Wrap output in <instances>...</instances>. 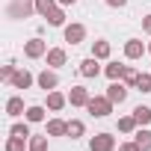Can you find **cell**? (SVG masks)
I'll list each match as a JSON object with an SVG mask.
<instances>
[{
  "mask_svg": "<svg viewBox=\"0 0 151 151\" xmlns=\"http://www.w3.org/2000/svg\"><path fill=\"white\" fill-rule=\"evenodd\" d=\"M65 104H68V95H62V92H56V89L47 92V110H50V113H59Z\"/></svg>",
  "mask_w": 151,
  "mask_h": 151,
  "instance_id": "obj_12",
  "label": "cell"
},
{
  "mask_svg": "<svg viewBox=\"0 0 151 151\" xmlns=\"http://www.w3.org/2000/svg\"><path fill=\"white\" fill-rule=\"evenodd\" d=\"M6 113H9V116H24V113H27V110H24V98L12 95V98L6 101Z\"/></svg>",
  "mask_w": 151,
  "mask_h": 151,
  "instance_id": "obj_17",
  "label": "cell"
},
{
  "mask_svg": "<svg viewBox=\"0 0 151 151\" xmlns=\"http://www.w3.org/2000/svg\"><path fill=\"white\" fill-rule=\"evenodd\" d=\"M127 89H130L127 83H122V80H113V83L107 86V98H110L113 104H122V101L127 98Z\"/></svg>",
  "mask_w": 151,
  "mask_h": 151,
  "instance_id": "obj_6",
  "label": "cell"
},
{
  "mask_svg": "<svg viewBox=\"0 0 151 151\" xmlns=\"http://www.w3.org/2000/svg\"><path fill=\"white\" fill-rule=\"evenodd\" d=\"M101 59H95V56H86L83 62H80V74L83 77H98L101 74V65H98Z\"/></svg>",
  "mask_w": 151,
  "mask_h": 151,
  "instance_id": "obj_11",
  "label": "cell"
},
{
  "mask_svg": "<svg viewBox=\"0 0 151 151\" xmlns=\"http://www.w3.org/2000/svg\"><path fill=\"white\" fill-rule=\"evenodd\" d=\"M104 74L110 80H122V74H124V65H119V62H110L107 68H104Z\"/></svg>",
  "mask_w": 151,
  "mask_h": 151,
  "instance_id": "obj_26",
  "label": "cell"
},
{
  "mask_svg": "<svg viewBox=\"0 0 151 151\" xmlns=\"http://www.w3.org/2000/svg\"><path fill=\"white\" fill-rule=\"evenodd\" d=\"M36 83H39V89H45V92H53V89L59 86V74L45 68V71L39 74V77H36Z\"/></svg>",
  "mask_w": 151,
  "mask_h": 151,
  "instance_id": "obj_7",
  "label": "cell"
},
{
  "mask_svg": "<svg viewBox=\"0 0 151 151\" xmlns=\"http://www.w3.org/2000/svg\"><path fill=\"white\" fill-rule=\"evenodd\" d=\"M148 53H151V42H148Z\"/></svg>",
  "mask_w": 151,
  "mask_h": 151,
  "instance_id": "obj_35",
  "label": "cell"
},
{
  "mask_svg": "<svg viewBox=\"0 0 151 151\" xmlns=\"http://www.w3.org/2000/svg\"><path fill=\"white\" fill-rule=\"evenodd\" d=\"M133 119L139 122V127H145V124H151V107H145V104H139V107L133 110Z\"/></svg>",
  "mask_w": 151,
  "mask_h": 151,
  "instance_id": "obj_18",
  "label": "cell"
},
{
  "mask_svg": "<svg viewBox=\"0 0 151 151\" xmlns=\"http://www.w3.org/2000/svg\"><path fill=\"white\" fill-rule=\"evenodd\" d=\"M107 6H113V9H119V6H127V0H107Z\"/></svg>",
  "mask_w": 151,
  "mask_h": 151,
  "instance_id": "obj_33",
  "label": "cell"
},
{
  "mask_svg": "<svg viewBox=\"0 0 151 151\" xmlns=\"http://www.w3.org/2000/svg\"><path fill=\"white\" fill-rule=\"evenodd\" d=\"M15 71H18V68H15L12 62H6L3 68H0V80H6V83H12V77H15Z\"/></svg>",
  "mask_w": 151,
  "mask_h": 151,
  "instance_id": "obj_30",
  "label": "cell"
},
{
  "mask_svg": "<svg viewBox=\"0 0 151 151\" xmlns=\"http://www.w3.org/2000/svg\"><path fill=\"white\" fill-rule=\"evenodd\" d=\"M27 122L33 124V122H45V107H39V104H33V107H27Z\"/></svg>",
  "mask_w": 151,
  "mask_h": 151,
  "instance_id": "obj_23",
  "label": "cell"
},
{
  "mask_svg": "<svg viewBox=\"0 0 151 151\" xmlns=\"http://www.w3.org/2000/svg\"><path fill=\"white\" fill-rule=\"evenodd\" d=\"M136 127H139V122H136L133 116H122V119H119V130H122V133H136Z\"/></svg>",
  "mask_w": 151,
  "mask_h": 151,
  "instance_id": "obj_20",
  "label": "cell"
},
{
  "mask_svg": "<svg viewBox=\"0 0 151 151\" xmlns=\"http://www.w3.org/2000/svg\"><path fill=\"white\" fill-rule=\"evenodd\" d=\"M45 21H47L50 27H65V12H62V6H56V9L45 18Z\"/></svg>",
  "mask_w": 151,
  "mask_h": 151,
  "instance_id": "obj_22",
  "label": "cell"
},
{
  "mask_svg": "<svg viewBox=\"0 0 151 151\" xmlns=\"http://www.w3.org/2000/svg\"><path fill=\"white\" fill-rule=\"evenodd\" d=\"M119 151H142V148H139L136 142H122V145H119Z\"/></svg>",
  "mask_w": 151,
  "mask_h": 151,
  "instance_id": "obj_31",
  "label": "cell"
},
{
  "mask_svg": "<svg viewBox=\"0 0 151 151\" xmlns=\"http://www.w3.org/2000/svg\"><path fill=\"white\" fill-rule=\"evenodd\" d=\"M136 77H139V71H136V68H130V65H124L122 83H127V86H133V89H136Z\"/></svg>",
  "mask_w": 151,
  "mask_h": 151,
  "instance_id": "obj_27",
  "label": "cell"
},
{
  "mask_svg": "<svg viewBox=\"0 0 151 151\" xmlns=\"http://www.w3.org/2000/svg\"><path fill=\"white\" fill-rule=\"evenodd\" d=\"M133 142H136L142 151H151V130H148V127H136V133H133Z\"/></svg>",
  "mask_w": 151,
  "mask_h": 151,
  "instance_id": "obj_14",
  "label": "cell"
},
{
  "mask_svg": "<svg viewBox=\"0 0 151 151\" xmlns=\"http://www.w3.org/2000/svg\"><path fill=\"white\" fill-rule=\"evenodd\" d=\"M92 56L95 59H110V42H104V39L92 42Z\"/></svg>",
  "mask_w": 151,
  "mask_h": 151,
  "instance_id": "obj_16",
  "label": "cell"
},
{
  "mask_svg": "<svg viewBox=\"0 0 151 151\" xmlns=\"http://www.w3.org/2000/svg\"><path fill=\"white\" fill-rule=\"evenodd\" d=\"M62 36H65V42H71V45H80V42L86 39V27H83V24H65V27H62Z\"/></svg>",
  "mask_w": 151,
  "mask_h": 151,
  "instance_id": "obj_5",
  "label": "cell"
},
{
  "mask_svg": "<svg viewBox=\"0 0 151 151\" xmlns=\"http://www.w3.org/2000/svg\"><path fill=\"white\" fill-rule=\"evenodd\" d=\"M6 151H30V139L9 136V139H6Z\"/></svg>",
  "mask_w": 151,
  "mask_h": 151,
  "instance_id": "obj_19",
  "label": "cell"
},
{
  "mask_svg": "<svg viewBox=\"0 0 151 151\" xmlns=\"http://www.w3.org/2000/svg\"><path fill=\"white\" fill-rule=\"evenodd\" d=\"M89 98H92V95H89L86 86H71V92H68V104H71V107H86Z\"/></svg>",
  "mask_w": 151,
  "mask_h": 151,
  "instance_id": "obj_8",
  "label": "cell"
},
{
  "mask_svg": "<svg viewBox=\"0 0 151 151\" xmlns=\"http://www.w3.org/2000/svg\"><path fill=\"white\" fill-rule=\"evenodd\" d=\"M113 101L107 98V95H95V98H89V104H86V110H89V116H95V119H104V116H110L113 113Z\"/></svg>",
  "mask_w": 151,
  "mask_h": 151,
  "instance_id": "obj_1",
  "label": "cell"
},
{
  "mask_svg": "<svg viewBox=\"0 0 151 151\" xmlns=\"http://www.w3.org/2000/svg\"><path fill=\"white\" fill-rule=\"evenodd\" d=\"M45 59H47L50 68H59V65H65V50H62V47H50Z\"/></svg>",
  "mask_w": 151,
  "mask_h": 151,
  "instance_id": "obj_15",
  "label": "cell"
},
{
  "mask_svg": "<svg viewBox=\"0 0 151 151\" xmlns=\"http://www.w3.org/2000/svg\"><path fill=\"white\" fill-rule=\"evenodd\" d=\"M83 133H86V124H83L80 119H71V122H68V136H71V139H77V136H83Z\"/></svg>",
  "mask_w": 151,
  "mask_h": 151,
  "instance_id": "obj_24",
  "label": "cell"
},
{
  "mask_svg": "<svg viewBox=\"0 0 151 151\" xmlns=\"http://www.w3.org/2000/svg\"><path fill=\"white\" fill-rule=\"evenodd\" d=\"M45 133H47V136H68V122H62V119H50L47 127H45Z\"/></svg>",
  "mask_w": 151,
  "mask_h": 151,
  "instance_id": "obj_13",
  "label": "cell"
},
{
  "mask_svg": "<svg viewBox=\"0 0 151 151\" xmlns=\"http://www.w3.org/2000/svg\"><path fill=\"white\" fill-rule=\"evenodd\" d=\"M30 151H47V133L45 136H30Z\"/></svg>",
  "mask_w": 151,
  "mask_h": 151,
  "instance_id": "obj_28",
  "label": "cell"
},
{
  "mask_svg": "<svg viewBox=\"0 0 151 151\" xmlns=\"http://www.w3.org/2000/svg\"><path fill=\"white\" fill-rule=\"evenodd\" d=\"M56 3H59V6H74L77 0H56Z\"/></svg>",
  "mask_w": 151,
  "mask_h": 151,
  "instance_id": "obj_34",
  "label": "cell"
},
{
  "mask_svg": "<svg viewBox=\"0 0 151 151\" xmlns=\"http://www.w3.org/2000/svg\"><path fill=\"white\" fill-rule=\"evenodd\" d=\"M56 6H59L56 0H36V12H39L42 18H47V15H50V12H53Z\"/></svg>",
  "mask_w": 151,
  "mask_h": 151,
  "instance_id": "obj_21",
  "label": "cell"
},
{
  "mask_svg": "<svg viewBox=\"0 0 151 151\" xmlns=\"http://www.w3.org/2000/svg\"><path fill=\"white\" fill-rule=\"evenodd\" d=\"M136 89H139V92H151V74L139 71V77H136Z\"/></svg>",
  "mask_w": 151,
  "mask_h": 151,
  "instance_id": "obj_29",
  "label": "cell"
},
{
  "mask_svg": "<svg viewBox=\"0 0 151 151\" xmlns=\"http://www.w3.org/2000/svg\"><path fill=\"white\" fill-rule=\"evenodd\" d=\"M142 33H148V36H151V15H145V18H142Z\"/></svg>",
  "mask_w": 151,
  "mask_h": 151,
  "instance_id": "obj_32",
  "label": "cell"
},
{
  "mask_svg": "<svg viewBox=\"0 0 151 151\" xmlns=\"http://www.w3.org/2000/svg\"><path fill=\"white\" fill-rule=\"evenodd\" d=\"M33 12H36V0H12L9 9H6L9 18H27Z\"/></svg>",
  "mask_w": 151,
  "mask_h": 151,
  "instance_id": "obj_2",
  "label": "cell"
},
{
  "mask_svg": "<svg viewBox=\"0 0 151 151\" xmlns=\"http://www.w3.org/2000/svg\"><path fill=\"white\" fill-rule=\"evenodd\" d=\"M142 53H148V45H142L139 39H127L124 42V56L127 59H139Z\"/></svg>",
  "mask_w": 151,
  "mask_h": 151,
  "instance_id": "obj_9",
  "label": "cell"
},
{
  "mask_svg": "<svg viewBox=\"0 0 151 151\" xmlns=\"http://www.w3.org/2000/svg\"><path fill=\"white\" fill-rule=\"evenodd\" d=\"M9 133H12V136H21V139H30V136H33V133H30V124H27V122H24V124H21V122H15V124L9 127Z\"/></svg>",
  "mask_w": 151,
  "mask_h": 151,
  "instance_id": "obj_25",
  "label": "cell"
},
{
  "mask_svg": "<svg viewBox=\"0 0 151 151\" xmlns=\"http://www.w3.org/2000/svg\"><path fill=\"white\" fill-rule=\"evenodd\" d=\"M33 74L27 71V68H21V71H15V77H12V89H30L33 86Z\"/></svg>",
  "mask_w": 151,
  "mask_h": 151,
  "instance_id": "obj_10",
  "label": "cell"
},
{
  "mask_svg": "<svg viewBox=\"0 0 151 151\" xmlns=\"http://www.w3.org/2000/svg\"><path fill=\"white\" fill-rule=\"evenodd\" d=\"M89 151H116V136L113 133H95L89 139Z\"/></svg>",
  "mask_w": 151,
  "mask_h": 151,
  "instance_id": "obj_4",
  "label": "cell"
},
{
  "mask_svg": "<svg viewBox=\"0 0 151 151\" xmlns=\"http://www.w3.org/2000/svg\"><path fill=\"white\" fill-rule=\"evenodd\" d=\"M24 56L27 59H42V56H47V42L45 39H30V42H24Z\"/></svg>",
  "mask_w": 151,
  "mask_h": 151,
  "instance_id": "obj_3",
  "label": "cell"
}]
</instances>
